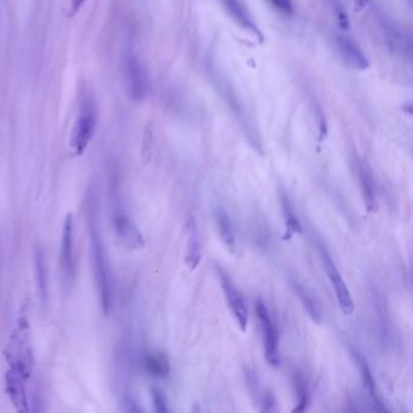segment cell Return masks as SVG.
I'll return each instance as SVG.
<instances>
[{"label": "cell", "mask_w": 413, "mask_h": 413, "mask_svg": "<svg viewBox=\"0 0 413 413\" xmlns=\"http://www.w3.org/2000/svg\"><path fill=\"white\" fill-rule=\"evenodd\" d=\"M87 220L90 230V245L95 280L97 290L100 292L102 309L105 314H108L113 304V276L102 239L100 202L93 189L90 190L87 199Z\"/></svg>", "instance_id": "6da1fadb"}, {"label": "cell", "mask_w": 413, "mask_h": 413, "mask_svg": "<svg viewBox=\"0 0 413 413\" xmlns=\"http://www.w3.org/2000/svg\"><path fill=\"white\" fill-rule=\"evenodd\" d=\"M97 125V102L91 90H84L80 97L79 114L74 124L70 147L75 156H82L91 142Z\"/></svg>", "instance_id": "7a4b0ae2"}, {"label": "cell", "mask_w": 413, "mask_h": 413, "mask_svg": "<svg viewBox=\"0 0 413 413\" xmlns=\"http://www.w3.org/2000/svg\"><path fill=\"white\" fill-rule=\"evenodd\" d=\"M123 70L126 89L131 100L136 102L143 101L149 92V80L146 69L133 51L129 50L125 54L123 59Z\"/></svg>", "instance_id": "3957f363"}, {"label": "cell", "mask_w": 413, "mask_h": 413, "mask_svg": "<svg viewBox=\"0 0 413 413\" xmlns=\"http://www.w3.org/2000/svg\"><path fill=\"white\" fill-rule=\"evenodd\" d=\"M255 308H256V314L261 322L262 331H263V343H264L266 361L271 363L273 368H278L280 365V355H279V335H278L276 325L271 322L266 304L258 299L256 301Z\"/></svg>", "instance_id": "277c9868"}, {"label": "cell", "mask_w": 413, "mask_h": 413, "mask_svg": "<svg viewBox=\"0 0 413 413\" xmlns=\"http://www.w3.org/2000/svg\"><path fill=\"white\" fill-rule=\"evenodd\" d=\"M320 253H322L324 266L326 269L327 276H329V279H330L331 284H332V287H333L336 297H337L342 312L345 313V315H352L354 313L353 299H352V294H350L348 286L343 280V276L340 274V271L337 269L335 262L331 257L329 251L322 245H320Z\"/></svg>", "instance_id": "5b68a950"}, {"label": "cell", "mask_w": 413, "mask_h": 413, "mask_svg": "<svg viewBox=\"0 0 413 413\" xmlns=\"http://www.w3.org/2000/svg\"><path fill=\"white\" fill-rule=\"evenodd\" d=\"M60 266L63 280L70 285L74 279V274H75L73 216H72V213H68L66 216L65 223H63L62 241H61Z\"/></svg>", "instance_id": "8992f818"}, {"label": "cell", "mask_w": 413, "mask_h": 413, "mask_svg": "<svg viewBox=\"0 0 413 413\" xmlns=\"http://www.w3.org/2000/svg\"><path fill=\"white\" fill-rule=\"evenodd\" d=\"M113 225H114L115 233L118 235V238L126 248H131V250H140V248H144L142 233L138 230L137 225L133 223V220L120 207L114 209Z\"/></svg>", "instance_id": "52a82bcc"}, {"label": "cell", "mask_w": 413, "mask_h": 413, "mask_svg": "<svg viewBox=\"0 0 413 413\" xmlns=\"http://www.w3.org/2000/svg\"><path fill=\"white\" fill-rule=\"evenodd\" d=\"M220 281H222V287L225 291V299H227L228 306L232 309L235 320L238 322V325H239L241 330L246 331L248 322V309H246L241 294L236 291L230 278L223 273L220 274Z\"/></svg>", "instance_id": "ba28073f"}, {"label": "cell", "mask_w": 413, "mask_h": 413, "mask_svg": "<svg viewBox=\"0 0 413 413\" xmlns=\"http://www.w3.org/2000/svg\"><path fill=\"white\" fill-rule=\"evenodd\" d=\"M337 45L340 49V55L343 56L345 62L359 70L368 68V57L365 56L360 46L354 42L353 39L343 36L337 37Z\"/></svg>", "instance_id": "9c48e42d"}, {"label": "cell", "mask_w": 413, "mask_h": 413, "mask_svg": "<svg viewBox=\"0 0 413 413\" xmlns=\"http://www.w3.org/2000/svg\"><path fill=\"white\" fill-rule=\"evenodd\" d=\"M358 170L360 188L363 192L366 207H368V211L376 212L378 210V200H377L376 184H375L373 177L363 164H359Z\"/></svg>", "instance_id": "30bf717a"}, {"label": "cell", "mask_w": 413, "mask_h": 413, "mask_svg": "<svg viewBox=\"0 0 413 413\" xmlns=\"http://www.w3.org/2000/svg\"><path fill=\"white\" fill-rule=\"evenodd\" d=\"M202 260V248L197 235V225L193 218L188 222V240H187V253H186V263L189 269L194 271Z\"/></svg>", "instance_id": "8fae6325"}, {"label": "cell", "mask_w": 413, "mask_h": 413, "mask_svg": "<svg viewBox=\"0 0 413 413\" xmlns=\"http://www.w3.org/2000/svg\"><path fill=\"white\" fill-rule=\"evenodd\" d=\"M34 264H36V281H37L38 294L43 302L45 303L49 296V287H47V268H46L45 251L42 246H38L34 256Z\"/></svg>", "instance_id": "7c38bea8"}, {"label": "cell", "mask_w": 413, "mask_h": 413, "mask_svg": "<svg viewBox=\"0 0 413 413\" xmlns=\"http://www.w3.org/2000/svg\"><path fill=\"white\" fill-rule=\"evenodd\" d=\"M225 5L228 13L232 15V17L239 23L241 27L246 28L248 31H251L256 36H260L257 27L253 23L248 9L245 8V5L240 0H225Z\"/></svg>", "instance_id": "4fadbf2b"}, {"label": "cell", "mask_w": 413, "mask_h": 413, "mask_svg": "<svg viewBox=\"0 0 413 413\" xmlns=\"http://www.w3.org/2000/svg\"><path fill=\"white\" fill-rule=\"evenodd\" d=\"M354 355L356 358V363H358L360 372H361L363 384L366 386V389H368V394L371 396L373 404L376 405L378 411H386V407L381 406V401H380L378 396H377L376 384H375V380H373L371 370H370V366H368V360L363 358L361 354L354 353Z\"/></svg>", "instance_id": "5bb4252c"}, {"label": "cell", "mask_w": 413, "mask_h": 413, "mask_svg": "<svg viewBox=\"0 0 413 413\" xmlns=\"http://www.w3.org/2000/svg\"><path fill=\"white\" fill-rule=\"evenodd\" d=\"M144 365L148 373L156 378H165L170 373V363L164 354L148 353Z\"/></svg>", "instance_id": "9a60e30c"}, {"label": "cell", "mask_w": 413, "mask_h": 413, "mask_svg": "<svg viewBox=\"0 0 413 413\" xmlns=\"http://www.w3.org/2000/svg\"><path fill=\"white\" fill-rule=\"evenodd\" d=\"M294 292L299 296L301 303L303 306L304 310L307 312L308 315L310 317L313 322H322V312H320V308L317 306L315 299H313L312 294L308 292V290L304 289L302 285H299V283H294Z\"/></svg>", "instance_id": "2e32d148"}, {"label": "cell", "mask_w": 413, "mask_h": 413, "mask_svg": "<svg viewBox=\"0 0 413 413\" xmlns=\"http://www.w3.org/2000/svg\"><path fill=\"white\" fill-rule=\"evenodd\" d=\"M216 222L217 225H218L220 236H222V240L225 241V245L230 250H234V230H233V225H232V222H230V216L223 210L218 209L216 211Z\"/></svg>", "instance_id": "e0dca14e"}, {"label": "cell", "mask_w": 413, "mask_h": 413, "mask_svg": "<svg viewBox=\"0 0 413 413\" xmlns=\"http://www.w3.org/2000/svg\"><path fill=\"white\" fill-rule=\"evenodd\" d=\"M283 209H284L285 227H286V234H285L284 239L289 240L291 235L302 232V225L299 223L297 216L292 211V207H291L289 199L285 195L283 197Z\"/></svg>", "instance_id": "ac0fdd59"}, {"label": "cell", "mask_w": 413, "mask_h": 413, "mask_svg": "<svg viewBox=\"0 0 413 413\" xmlns=\"http://www.w3.org/2000/svg\"><path fill=\"white\" fill-rule=\"evenodd\" d=\"M294 384L297 396H299V404L294 410V412H303L307 409V405L309 403L307 382L299 373H296L294 377Z\"/></svg>", "instance_id": "d6986e66"}, {"label": "cell", "mask_w": 413, "mask_h": 413, "mask_svg": "<svg viewBox=\"0 0 413 413\" xmlns=\"http://www.w3.org/2000/svg\"><path fill=\"white\" fill-rule=\"evenodd\" d=\"M153 404H154V409L156 412L164 413L167 412V406H166V399L163 391L159 389H153L152 391Z\"/></svg>", "instance_id": "ffe728a7"}, {"label": "cell", "mask_w": 413, "mask_h": 413, "mask_svg": "<svg viewBox=\"0 0 413 413\" xmlns=\"http://www.w3.org/2000/svg\"><path fill=\"white\" fill-rule=\"evenodd\" d=\"M335 15L336 19H337V22H338V26H340V29L347 31V29L349 28V19L348 14L345 13L343 5H340V3H336Z\"/></svg>", "instance_id": "44dd1931"}, {"label": "cell", "mask_w": 413, "mask_h": 413, "mask_svg": "<svg viewBox=\"0 0 413 413\" xmlns=\"http://www.w3.org/2000/svg\"><path fill=\"white\" fill-rule=\"evenodd\" d=\"M152 141H153V133L151 126H147V129L144 131V137H143V147L142 154L144 160H149V156H151V151H152Z\"/></svg>", "instance_id": "7402d4cb"}, {"label": "cell", "mask_w": 413, "mask_h": 413, "mask_svg": "<svg viewBox=\"0 0 413 413\" xmlns=\"http://www.w3.org/2000/svg\"><path fill=\"white\" fill-rule=\"evenodd\" d=\"M262 405H263V412H271L276 411V396L273 395L271 391H264V395L262 398Z\"/></svg>", "instance_id": "603a6c76"}, {"label": "cell", "mask_w": 413, "mask_h": 413, "mask_svg": "<svg viewBox=\"0 0 413 413\" xmlns=\"http://www.w3.org/2000/svg\"><path fill=\"white\" fill-rule=\"evenodd\" d=\"M271 3L283 14L291 15L294 13V5L291 0H271Z\"/></svg>", "instance_id": "cb8c5ba5"}, {"label": "cell", "mask_w": 413, "mask_h": 413, "mask_svg": "<svg viewBox=\"0 0 413 413\" xmlns=\"http://www.w3.org/2000/svg\"><path fill=\"white\" fill-rule=\"evenodd\" d=\"M87 0H72V4L69 8L68 17H74L75 15L78 14L80 9L83 8V5L85 4Z\"/></svg>", "instance_id": "d4e9b609"}, {"label": "cell", "mask_w": 413, "mask_h": 413, "mask_svg": "<svg viewBox=\"0 0 413 413\" xmlns=\"http://www.w3.org/2000/svg\"><path fill=\"white\" fill-rule=\"evenodd\" d=\"M125 405H126V411H129V412H141L142 410L138 407L137 404L135 403V400L131 399V398H126L125 399Z\"/></svg>", "instance_id": "484cf974"}, {"label": "cell", "mask_w": 413, "mask_h": 413, "mask_svg": "<svg viewBox=\"0 0 413 413\" xmlns=\"http://www.w3.org/2000/svg\"><path fill=\"white\" fill-rule=\"evenodd\" d=\"M371 0H354V3H355V6H356V9L360 10L365 8L366 5L370 3Z\"/></svg>", "instance_id": "4316f807"}]
</instances>
